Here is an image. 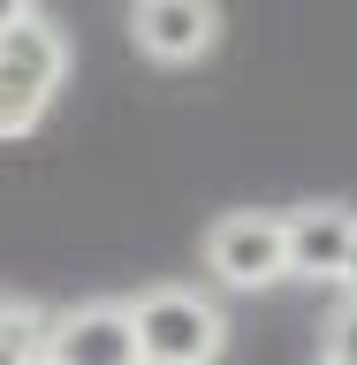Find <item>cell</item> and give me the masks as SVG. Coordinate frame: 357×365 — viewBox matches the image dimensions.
<instances>
[{
    "label": "cell",
    "instance_id": "cell-4",
    "mask_svg": "<svg viewBox=\"0 0 357 365\" xmlns=\"http://www.w3.org/2000/svg\"><path fill=\"white\" fill-rule=\"evenodd\" d=\"M46 365H137L130 297H84V304L53 312V327H46Z\"/></svg>",
    "mask_w": 357,
    "mask_h": 365
},
{
    "label": "cell",
    "instance_id": "cell-6",
    "mask_svg": "<svg viewBox=\"0 0 357 365\" xmlns=\"http://www.w3.org/2000/svg\"><path fill=\"white\" fill-rule=\"evenodd\" d=\"M130 38H137V53L182 68V61H198V53L221 46V8H213V0H137L130 8Z\"/></svg>",
    "mask_w": 357,
    "mask_h": 365
},
{
    "label": "cell",
    "instance_id": "cell-9",
    "mask_svg": "<svg viewBox=\"0 0 357 365\" xmlns=\"http://www.w3.org/2000/svg\"><path fill=\"white\" fill-rule=\"evenodd\" d=\"M23 16H31V0H0V38H8V31H16Z\"/></svg>",
    "mask_w": 357,
    "mask_h": 365
},
{
    "label": "cell",
    "instance_id": "cell-2",
    "mask_svg": "<svg viewBox=\"0 0 357 365\" xmlns=\"http://www.w3.org/2000/svg\"><path fill=\"white\" fill-rule=\"evenodd\" d=\"M61 76H68V38H61V23L46 8H31L0 38V145L31 137L46 122V107L61 99Z\"/></svg>",
    "mask_w": 357,
    "mask_h": 365
},
{
    "label": "cell",
    "instance_id": "cell-10",
    "mask_svg": "<svg viewBox=\"0 0 357 365\" xmlns=\"http://www.w3.org/2000/svg\"><path fill=\"white\" fill-rule=\"evenodd\" d=\"M342 289L357 297V244H350V259H342Z\"/></svg>",
    "mask_w": 357,
    "mask_h": 365
},
{
    "label": "cell",
    "instance_id": "cell-1",
    "mask_svg": "<svg viewBox=\"0 0 357 365\" xmlns=\"http://www.w3.org/2000/svg\"><path fill=\"white\" fill-rule=\"evenodd\" d=\"M130 327H137V365H221L228 350L221 297L190 289V282H152L145 297H130Z\"/></svg>",
    "mask_w": 357,
    "mask_h": 365
},
{
    "label": "cell",
    "instance_id": "cell-7",
    "mask_svg": "<svg viewBox=\"0 0 357 365\" xmlns=\"http://www.w3.org/2000/svg\"><path fill=\"white\" fill-rule=\"evenodd\" d=\"M46 327H53V312L38 297L0 289V365H46Z\"/></svg>",
    "mask_w": 357,
    "mask_h": 365
},
{
    "label": "cell",
    "instance_id": "cell-8",
    "mask_svg": "<svg viewBox=\"0 0 357 365\" xmlns=\"http://www.w3.org/2000/svg\"><path fill=\"white\" fill-rule=\"evenodd\" d=\"M319 358H327V365H357V297H342L335 312H327V342H319Z\"/></svg>",
    "mask_w": 357,
    "mask_h": 365
},
{
    "label": "cell",
    "instance_id": "cell-11",
    "mask_svg": "<svg viewBox=\"0 0 357 365\" xmlns=\"http://www.w3.org/2000/svg\"><path fill=\"white\" fill-rule=\"evenodd\" d=\"M319 365H327V358H319Z\"/></svg>",
    "mask_w": 357,
    "mask_h": 365
},
{
    "label": "cell",
    "instance_id": "cell-3",
    "mask_svg": "<svg viewBox=\"0 0 357 365\" xmlns=\"http://www.w3.org/2000/svg\"><path fill=\"white\" fill-rule=\"evenodd\" d=\"M205 274L221 289H274L289 282V251H281V213L274 205H236L205 228Z\"/></svg>",
    "mask_w": 357,
    "mask_h": 365
},
{
    "label": "cell",
    "instance_id": "cell-5",
    "mask_svg": "<svg viewBox=\"0 0 357 365\" xmlns=\"http://www.w3.org/2000/svg\"><path fill=\"white\" fill-rule=\"evenodd\" d=\"M357 244V213L342 198H304L281 213V251L296 282H342V259Z\"/></svg>",
    "mask_w": 357,
    "mask_h": 365
}]
</instances>
